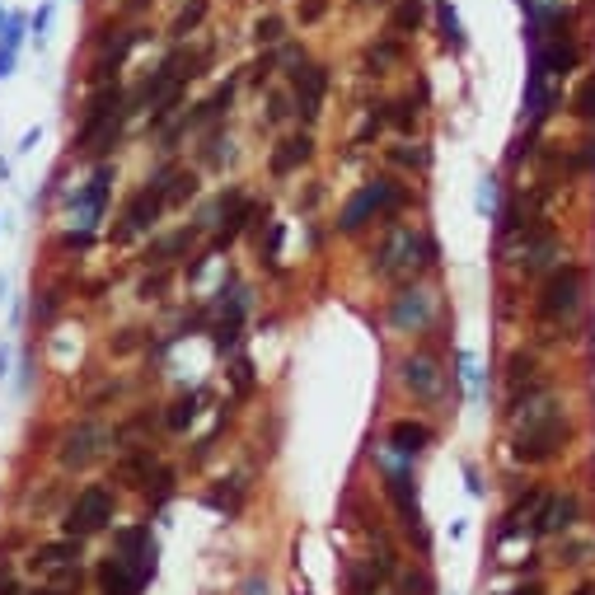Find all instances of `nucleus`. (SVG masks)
Returning <instances> with one entry per match:
<instances>
[{
    "label": "nucleus",
    "mask_w": 595,
    "mask_h": 595,
    "mask_svg": "<svg viewBox=\"0 0 595 595\" xmlns=\"http://www.w3.org/2000/svg\"><path fill=\"white\" fill-rule=\"evenodd\" d=\"M568 441H572V427L563 418V408H558V399L544 389L525 403V418H521L516 441H511V455H516L521 465H549V459H558L568 450Z\"/></svg>",
    "instance_id": "f257e3e1"
},
{
    "label": "nucleus",
    "mask_w": 595,
    "mask_h": 595,
    "mask_svg": "<svg viewBox=\"0 0 595 595\" xmlns=\"http://www.w3.org/2000/svg\"><path fill=\"white\" fill-rule=\"evenodd\" d=\"M113 511H118V497H113V488L104 483H90V488H80L75 492V502L66 506V521H61V530L66 539H94V535H104L108 525H113Z\"/></svg>",
    "instance_id": "f03ea898"
},
{
    "label": "nucleus",
    "mask_w": 595,
    "mask_h": 595,
    "mask_svg": "<svg viewBox=\"0 0 595 595\" xmlns=\"http://www.w3.org/2000/svg\"><path fill=\"white\" fill-rule=\"evenodd\" d=\"M539 319L544 324H568L576 309H582V268L576 262H563V268L549 272V282L539 291Z\"/></svg>",
    "instance_id": "7ed1b4c3"
},
{
    "label": "nucleus",
    "mask_w": 595,
    "mask_h": 595,
    "mask_svg": "<svg viewBox=\"0 0 595 595\" xmlns=\"http://www.w3.org/2000/svg\"><path fill=\"white\" fill-rule=\"evenodd\" d=\"M399 202H403V192L394 188V184H385V178H375V184H366L361 192L347 197V207L338 211V230H342V235H356L366 221L385 216V211H394Z\"/></svg>",
    "instance_id": "20e7f679"
},
{
    "label": "nucleus",
    "mask_w": 595,
    "mask_h": 595,
    "mask_svg": "<svg viewBox=\"0 0 595 595\" xmlns=\"http://www.w3.org/2000/svg\"><path fill=\"white\" fill-rule=\"evenodd\" d=\"M164 211H169V207H164V184L155 178L151 188H141V192L122 207L118 225H113V244H131L137 235H145V230H151V225L164 216Z\"/></svg>",
    "instance_id": "39448f33"
},
{
    "label": "nucleus",
    "mask_w": 595,
    "mask_h": 595,
    "mask_svg": "<svg viewBox=\"0 0 595 595\" xmlns=\"http://www.w3.org/2000/svg\"><path fill=\"white\" fill-rule=\"evenodd\" d=\"M418 254L432 258V244H427L422 235H412V230H394L389 244H385V249H380V258H375V272L389 277V282H403V277L418 272V262H412Z\"/></svg>",
    "instance_id": "423d86ee"
},
{
    "label": "nucleus",
    "mask_w": 595,
    "mask_h": 595,
    "mask_svg": "<svg viewBox=\"0 0 595 595\" xmlns=\"http://www.w3.org/2000/svg\"><path fill=\"white\" fill-rule=\"evenodd\" d=\"M145 582H151V568L122 563V558H108L98 568V595H141Z\"/></svg>",
    "instance_id": "0eeeda50"
},
{
    "label": "nucleus",
    "mask_w": 595,
    "mask_h": 595,
    "mask_svg": "<svg viewBox=\"0 0 595 595\" xmlns=\"http://www.w3.org/2000/svg\"><path fill=\"white\" fill-rule=\"evenodd\" d=\"M104 441H108V432H104L98 422L75 427V432L66 436V445H61V469H85L90 459H98V450H104Z\"/></svg>",
    "instance_id": "6e6552de"
},
{
    "label": "nucleus",
    "mask_w": 595,
    "mask_h": 595,
    "mask_svg": "<svg viewBox=\"0 0 595 595\" xmlns=\"http://www.w3.org/2000/svg\"><path fill=\"white\" fill-rule=\"evenodd\" d=\"M108 192H113V164H98V169L90 174V184L80 188V230H85V235L98 225V216H104Z\"/></svg>",
    "instance_id": "1a4fd4ad"
},
{
    "label": "nucleus",
    "mask_w": 595,
    "mask_h": 595,
    "mask_svg": "<svg viewBox=\"0 0 595 595\" xmlns=\"http://www.w3.org/2000/svg\"><path fill=\"white\" fill-rule=\"evenodd\" d=\"M324 94H328V71H324V66H305V71H295V113H301L305 122H314L324 113Z\"/></svg>",
    "instance_id": "9d476101"
},
{
    "label": "nucleus",
    "mask_w": 595,
    "mask_h": 595,
    "mask_svg": "<svg viewBox=\"0 0 595 595\" xmlns=\"http://www.w3.org/2000/svg\"><path fill=\"white\" fill-rule=\"evenodd\" d=\"M113 558H122V563H137V568H151V572H155L151 525H127V530L113 535Z\"/></svg>",
    "instance_id": "9b49d317"
},
{
    "label": "nucleus",
    "mask_w": 595,
    "mask_h": 595,
    "mask_svg": "<svg viewBox=\"0 0 595 595\" xmlns=\"http://www.w3.org/2000/svg\"><path fill=\"white\" fill-rule=\"evenodd\" d=\"M535 394H544V375L530 356H516L511 361V375H506V399L511 408H521V403H530Z\"/></svg>",
    "instance_id": "f8f14e48"
},
{
    "label": "nucleus",
    "mask_w": 595,
    "mask_h": 595,
    "mask_svg": "<svg viewBox=\"0 0 595 595\" xmlns=\"http://www.w3.org/2000/svg\"><path fill=\"white\" fill-rule=\"evenodd\" d=\"M394 572V553H380V558H361V563L347 572V591L352 595H375L385 586V576Z\"/></svg>",
    "instance_id": "ddd939ff"
},
{
    "label": "nucleus",
    "mask_w": 595,
    "mask_h": 595,
    "mask_svg": "<svg viewBox=\"0 0 595 595\" xmlns=\"http://www.w3.org/2000/svg\"><path fill=\"white\" fill-rule=\"evenodd\" d=\"M80 563V539H52V544H38L28 553V568L33 572H61V568H75Z\"/></svg>",
    "instance_id": "4468645a"
},
{
    "label": "nucleus",
    "mask_w": 595,
    "mask_h": 595,
    "mask_svg": "<svg viewBox=\"0 0 595 595\" xmlns=\"http://www.w3.org/2000/svg\"><path fill=\"white\" fill-rule=\"evenodd\" d=\"M572 521H576V497H544L535 521H530V530L535 535H558V530H568Z\"/></svg>",
    "instance_id": "2eb2a0df"
},
{
    "label": "nucleus",
    "mask_w": 595,
    "mask_h": 595,
    "mask_svg": "<svg viewBox=\"0 0 595 595\" xmlns=\"http://www.w3.org/2000/svg\"><path fill=\"white\" fill-rule=\"evenodd\" d=\"M309 155H314L309 131H295V137L277 141V151H272V174H277V178H286V174L301 169V164H309Z\"/></svg>",
    "instance_id": "dca6fc26"
},
{
    "label": "nucleus",
    "mask_w": 595,
    "mask_h": 595,
    "mask_svg": "<svg viewBox=\"0 0 595 595\" xmlns=\"http://www.w3.org/2000/svg\"><path fill=\"white\" fill-rule=\"evenodd\" d=\"M403 385L418 394V399H436L441 394V371L432 366V356H408L403 361Z\"/></svg>",
    "instance_id": "f3484780"
},
{
    "label": "nucleus",
    "mask_w": 595,
    "mask_h": 595,
    "mask_svg": "<svg viewBox=\"0 0 595 595\" xmlns=\"http://www.w3.org/2000/svg\"><path fill=\"white\" fill-rule=\"evenodd\" d=\"M389 497H394V506H399V516H403V525H418V492H412V474L408 469H389Z\"/></svg>",
    "instance_id": "a211bd4d"
},
{
    "label": "nucleus",
    "mask_w": 595,
    "mask_h": 595,
    "mask_svg": "<svg viewBox=\"0 0 595 595\" xmlns=\"http://www.w3.org/2000/svg\"><path fill=\"white\" fill-rule=\"evenodd\" d=\"M427 309H432V305H427L422 291H403L389 319H394V328H422V324H427Z\"/></svg>",
    "instance_id": "6ab92c4d"
},
{
    "label": "nucleus",
    "mask_w": 595,
    "mask_h": 595,
    "mask_svg": "<svg viewBox=\"0 0 595 595\" xmlns=\"http://www.w3.org/2000/svg\"><path fill=\"white\" fill-rule=\"evenodd\" d=\"M427 441H432V432H427L422 422H408V418H403V422H394V427H389V445H394L399 455H418Z\"/></svg>",
    "instance_id": "aec40b11"
},
{
    "label": "nucleus",
    "mask_w": 595,
    "mask_h": 595,
    "mask_svg": "<svg viewBox=\"0 0 595 595\" xmlns=\"http://www.w3.org/2000/svg\"><path fill=\"white\" fill-rule=\"evenodd\" d=\"M230 221L221 225V235H216V244H221V249H225V244H235L239 239V230L244 225H249V216H254V202H249V197H239V192H230Z\"/></svg>",
    "instance_id": "412c9836"
},
{
    "label": "nucleus",
    "mask_w": 595,
    "mask_h": 595,
    "mask_svg": "<svg viewBox=\"0 0 595 595\" xmlns=\"http://www.w3.org/2000/svg\"><path fill=\"white\" fill-rule=\"evenodd\" d=\"M535 47H539V38H535ZM539 61H544V71H549V75H568L576 66V43L568 38V33H558L553 47H549V57L539 52Z\"/></svg>",
    "instance_id": "4be33fe9"
},
{
    "label": "nucleus",
    "mask_w": 595,
    "mask_h": 595,
    "mask_svg": "<svg viewBox=\"0 0 595 595\" xmlns=\"http://www.w3.org/2000/svg\"><path fill=\"white\" fill-rule=\"evenodd\" d=\"M80 591H85V572H80V563H75V568L52 572L43 586H33L28 595H80Z\"/></svg>",
    "instance_id": "5701e85b"
},
{
    "label": "nucleus",
    "mask_w": 595,
    "mask_h": 595,
    "mask_svg": "<svg viewBox=\"0 0 595 595\" xmlns=\"http://www.w3.org/2000/svg\"><path fill=\"white\" fill-rule=\"evenodd\" d=\"M20 43H24V14H10L5 38H0V80L14 71V61H20Z\"/></svg>",
    "instance_id": "b1692460"
},
{
    "label": "nucleus",
    "mask_w": 595,
    "mask_h": 595,
    "mask_svg": "<svg viewBox=\"0 0 595 595\" xmlns=\"http://www.w3.org/2000/svg\"><path fill=\"white\" fill-rule=\"evenodd\" d=\"M207 14H211V0H188V5L174 14V28H169V33H174V38H188V33L202 28Z\"/></svg>",
    "instance_id": "393cba45"
},
{
    "label": "nucleus",
    "mask_w": 595,
    "mask_h": 595,
    "mask_svg": "<svg viewBox=\"0 0 595 595\" xmlns=\"http://www.w3.org/2000/svg\"><path fill=\"white\" fill-rule=\"evenodd\" d=\"M137 43H141V33H122V38H118V47H113V52H108L104 61H98L94 80H108V75H118V66L131 57V47H137Z\"/></svg>",
    "instance_id": "a878e982"
},
{
    "label": "nucleus",
    "mask_w": 595,
    "mask_h": 595,
    "mask_svg": "<svg viewBox=\"0 0 595 595\" xmlns=\"http://www.w3.org/2000/svg\"><path fill=\"white\" fill-rule=\"evenodd\" d=\"M188 244H192V230H178V235H169V239H155V244H151V254H145V262H160V268H164V262L178 258V254L188 249Z\"/></svg>",
    "instance_id": "bb28decb"
},
{
    "label": "nucleus",
    "mask_w": 595,
    "mask_h": 595,
    "mask_svg": "<svg viewBox=\"0 0 595 595\" xmlns=\"http://www.w3.org/2000/svg\"><path fill=\"white\" fill-rule=\"evenodd\" d=\"M197 403H202V394H184V399L174 403V412H169V432H188L192 418H197Z\"/></svg>",
    "instance_id": "cd10ccee"
},
{
    "label": "nucleus",
    "mask_w": 595,
    "mask_h": 595,
    "mask_svg": "<svg viewBox=\"0 0 595 595\" xmlns=\"http://www.w3.org/2000/svg\"><path fill=\"white\" fill-rule=\"evenodd\" d=\"M418 24H422V0H403V5L394 10V20H389V28L399 33V38H403V33H412Z\"/></svg>",
    "instance_id": "c85d7f7f"
},
{
    "label": "nucleus",
    "mask_w": 595,
    "mask_h": 595,
    "mask_svg": "<svg viewBox=\"0 0 595 595\" xmlns=\"http://www.w3.org/2000/svg\"><path fill=\"white\" fill-rule=\"evenodd\" d=\"M57 309H61V295L57 291H38V295H33V319H38V324H52Z\"/></svg>",
    "instance_id": "c756f323"
},
{
    "label": "nucleus",
    "mask_w": 595,
    "mask_h": 595,
    "mask_svg": "<svg viewBox=\"0 0 595 595\" xmlns=\"http://www.w3.org/2000/svg\"><path fill=\"white\" fill-rule=\"evenodd\" d=\"M254 38L272 47L277 38H282V20H277V14H268V20H258V28H254Z\"/></svg>",
    "instance_id": "7c9ffc66"
},
{
    "label": "nucleus",
    "mask_w": 595,
    "mask_h": 595,
    "mask_svg": "<svg viewBox=\"0 0 595 595\" xmlns=\"http://www.w3.org/2000/svg\"><path fill=\"white\" fill-rule=\"evenodd\" d=\"M52 5H57V0H47V5L33 14V38H38V47L47 43V28H52Z\"/></svg>",
    "instance_id": "2f4dec72"
},
{
    "label": "nucleus",
    "mask_w": 595,
    "mask_h": 595,
    "mask_svg": "<svg viewBox=\"0 0 595 595\" xmlns=\"http://www.w3.org/2000/svg\"><path fill=\"white\" fill-rule=\"evenodd\" d=\"M436 20H441V28H445V43L459 47V20H455V10H450V5H436Z\"/></svg>",
    "instance_id": "473e14b6"
},
{
    "label": "nucleus",
    "mask_w": 595,
    "mask_h": 595,
    "mask_svg": "<svg viewBox=\"0 0 595 595\" xmlns=\"http://www.w3.org/2000/svg\"><path fill=\"white\" fill-rule=\"evenodd\" d=\"M576 113H582V118H595V75L582 85V94H576Z\"/></svg>",
    "instance_id": "72a5a7b5"
},
{
    "label": "nucleus",
    "mask_w": 595,
    "mask_h": 595,
    "mask_svg": "<svg viewBox=\"0 0 595 595\" xmlns=\"http://www.w3.org/2000/svg\"><path fill=\"white\" fill-rule=\"evenodd\" d=\"M399 57H403V47H399V43H380L375 52H371V61H375V66H385V61H399Z\"/></svg>",
    "instance_id": "f704fd0d"
},
{
    "label": "nucleus",
    "mask_w": 595,
    "mask_h": 595,
    "mask_svg": "<svg viewBox=\"0 0 595 595\" xmlns=\"http://www.w3.org/2000/svg\"><path fill=\"white\" fill-rule=\"evenodd\" d=\"M272 66H277V57L268 52V57H262V61H254V66H249V71H254L249 80H254V85H262V80H268V75H272Z\"/></svg>",
    "instance_id": "c9c22d12"
},
{
    "label": "nucleus",
    "mask_w": 595,
    "mask_h": 595,
    "mask_svg": "<svg viewBox=\"0 0 595 595\" xmlns=\"http://www.w3.org/2000/svg\"><path fill=\"white\" fill-rule=\"evenodd\" d=\"M286 113H291V108H286V94H272V98H268V122H282Z\"/></svg>",
    "instance_id": "e433bc0d"
},
{
    "label": "nucleus",
    "mask_w": 595,
    "mask_h": 595,
    "mask_svg": "<svg viewBox=\"0 0 595 595\" xmlns=\"http://www.w3.org/2000/svg\"><path fill=\"white\" fill-rule=\"evenodd\" d=\"M324 10H328V0H305V10H301V24H314V20H324Z\"/></svg>",
    "instance_id": "4c0bfd02"
},
{
    "label": "nucleus",
    "mask_w": 595,
    "mask_h": 595,
    "mask_svg": "<svg viewBox=\"0 0 595 595\" xmlns=\"http://www.w3.org/2000/svg\"><path fill=\"white\" fill-rule=\"evenodd\" d=\"M249 371H254L249 361H239V366H235V389H239V394H249V389H254V375H249Z\"/></svg>",
    "instance_id": "58836bf2"
},
{
    "label": "nucleus",
    "mask_w": 595,
    "mask_h": 595,
    "mask_svg": "<svg viewBox=\"0 0 595 595\" xmlns=\"http://www.w3.org/2000/svg\"><path fill=\"white\" fill-rule=\"evenodd\" d=\"M145 5V0H127V10H141Z\"/></svg>",
    "instance_id": "ea45409f"
},
{
    "label": "nucleus",
    "mask_w": 595,
    "mask_h": 595,
    "mask_svg": "<svg viewBox=\"0 0 595 595\" xmlns=\"http://www.w3.org/2000/svg\"><path fill=\"white\" fill-rule=\"evenodd\" d=\"M576 595H595V586H582V591H576Z\"/></svg>",
    "instance_id": "a19ab883"
},
{
    "label": "nucleus",
    "mask_w": 595,
    "mask_h": 595,
    "mask_svg": "<svg viewBox=\"0 0 595 595\" xmlns=\"http://www.w3.org/2000/svg\"><path fill=\"white\" fill-rule=\"evenodd\" d=\"M0 24H5V14H0Z\"/></svg>",
    "instance_id": "79ce46f5"
}]
</instances>
